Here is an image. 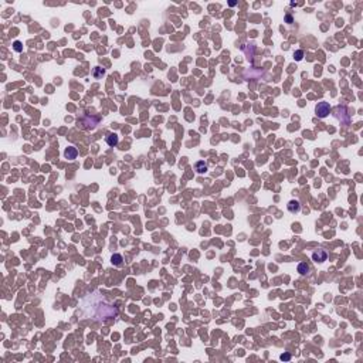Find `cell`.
Returning <instances> with one entry per match:
<instances>
[{"label":"cell","mask_w":363,"mask_h":363,"mask_svg":"<svg viewBox=\"0 0 363 363\" xmlns=\"http://www.w3.org/2000/svg\"><path fill=\"white\" fill-rule=\"evenodd\" d=\"M122 261H123V258H122V256H121V254H114V256L111 257V262L114 265H117V267L122 265Z\"/></svg>","instance_id":"7"},{"label":"cell","mask_w":363,"mask_h":363,"mask_svg":"<svg viewBox=\"0 0 363 363\" xmlns=\"http://www.w3.org/2000/svg\"><path fill=\"white\" fill-rule=\"evenodd\" d=\"M289 359H291V355H289V353H282V355H281V360H285V362H288Z\"/></svg>","instance_id":"12"},{"label":"cell","mask_w":363,"mask_h":363,"mask_svg":"<svg viewBox=\"0 0 363 363\" xmlns=\"http://www.w3.org/2000/svg\"><path fill=\"white\" fill-rule=\"evenodd\" d=\"M302 57H304V51H302V50H298V51L294 52V58H295L296 61H301Z\"/></svg>","instance_id":"9"},{"label":"cell","mask_w":363,"mask_h":363,"mask_svg":"<svg viewBox=\"0 0 363 363\" xmlns=\"http://www.w3.org/2000/svg\"><path fill=\"white\" fill-rule=\"evenodd\" d=\"M285 22L288 23V24H291V23L294 22V19H292V16H289V14H286L285 16Z\"/></svg>","instance_id":"13"},{"label":"cell","mask_w":363,"mask_h":363,"mask_svg":"<svg viewBox=\"0 0 363 363\" xmlns=\"http://www.w3.org/2000/svg\"><path fill=\"white\" fill-rule=\"evenodd\" d=\"M13 48H14L17 52H22V51H23V46H22V43H20V41H14V43H13Z\"/></svg>","instance_id":"10"},{"label":"cell","mask_w":363,"mask_h":363,"mask_svg":"<svg viewBox=\"0 0 363 363\" xmlns=\"http://www.w3.org/2000/svg\"><path fill=\"white\" fill-rule=\"evenodd\" d=\"M286 207H288L289 213H299L301 211V204H299L298 200H291Z\"/></svg>","instance_id":"4"},{"label":"cell","mask_w":363,"mask_h":363,"mask_svg":"<svg viewBox=\"0 0 363 363\" xmlns=\"http://www.w3.org/2000/svg\"><path fill=\"white\" fill-rule=\"evenodd\" d=\"M118 142H119V138H118L117 133H109V135L107 136V143L109 145V146H112V148L117 146Z\"/></svg>","instance_id":"5"},{"label":"cell","mask_w":363,"mask_h":363,"mask_svg":"<svg viewBox=\"0 0 363 363\" xmlns=\"http://www.w3.org/2000/svg\"><path fill=\"white\" fill-rule=\"evenodd\" d=\"M326 258H328V252L325 251V250H316V251L312 254V260H314L315 262H323L326 261Z\"/></svg>","instance_id":"2"},{"label":"cell","mask_w":363,"mask_h":363,"mask_svg":"<svg viewBox=\"0 0 363 363\" xmlns=\"http://www.w3.org/2000/svg\"><path fill=\"white\" fill-rule=\"evenodd\" d=\"M104 72H105V71L102 70V68L97 67L95 70H94V77H95V78H99V77H101V75H104Z\"/></svg>","instance_id":"11"},{"label":"cell","mask_w":363,"mask_h":363,"mask_svg":"<svg viewBox=\"0 0 363 363\" xmlns=\"http://www.w3.org/2000/svg\"><path fill=\"white\" fill-rule=\"evenodd\" d=\"M64 156L67 157V159H70V160L75 159V157L78 156V151H77V148H74V146H68V148H65V151H64Z\"/></svg>","instance_id":"3"},{"label":"cell","mask_w":363,"mask_h":363,"mask_svg":"<svg viewBox=\"0 0 363 363\" xmlns=\"http://www.w3.org/2000/svg\"><path fill=\"white\" fill-rule=\"evenodd\" d=\"M298 272L301 275H306L309 272V265L306 262H299L298 264Z\"/></svg>","instance_id":"6"},{"label":"cell","mask_w":363,"mask_h":363,"mask_svg":"<svg viewBox=\"0 0 363 363\" xmlns=\"http://www.w3.org/2000/svg\"><path fill=\"white\" fill-rule=\"evenodd\" d=\"M315 112H316L318 118H321V119H323V118H326L328 115H329L331 112V105L328 104V102H318V105L315 107Z\"/></svg>","instance_id":"1"},{"label":"cell","mask_w":363,"mask_h":363,"mask_svg":"<svg viewBox=\"0 0 363 363\" xmlns=\"http://www.w3.org/2000/svg\"><path fill=\"white\" fill-rule=\"evenodd\" d=\"M196 170H197V173H200V175H201V173H204L207 170V165L203 162V160H200V162L196 163Z\"/></svg>","instance_id":"8"}]
</instances>
